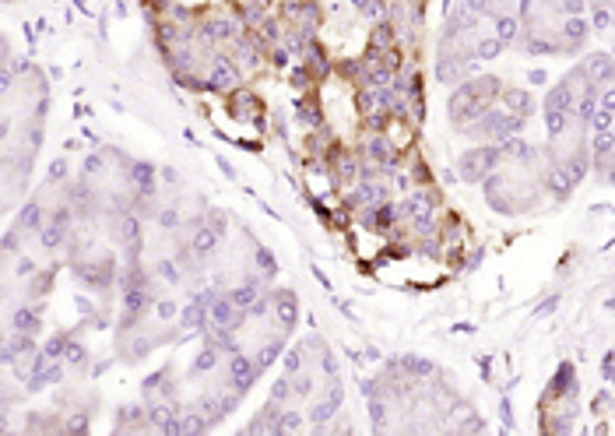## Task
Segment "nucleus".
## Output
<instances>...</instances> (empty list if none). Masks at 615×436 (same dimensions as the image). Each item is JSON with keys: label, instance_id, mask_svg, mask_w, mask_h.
Listing matches in <instances>:
<instances>
[{"label": "nucleus", "instance_id": "nucleus-1", "mask_svg": "<svg viewBox=\"0 0 615 436\" xmlns=\"http://www.w3.org/2000/svg\"><path fill=\"white\" fill-rule=\"evenodd\" d=\"M506 155H503V144H482V148H468L464 155H461V176H464V183H482V179H489L496 169H499V162H503Z\"/></svg>", "mask_w": 615, "mask_h": 436}, {"label": "nucleus", "instance_id": "nucleus-2", "mask_svg": "<svg viewBox=\"0 0 615 436\" xmlns=\"http://www.w3.org/2000/svg\"><path fill=\"white\" fill-rule=\"evenodd\" d=\"M208 92H215V95H229V92H236V88H243V67L232 60V53H211L208 57Z\"/></svg>", "mask_w": 615, "mask_h": 436}, {"label": "nucleus", "instance_id": "nucleus-3", "mask_svg": "<svg viewBox=\"0 0 615 436\" xmlns=\"http://www.w3.org/2000/svg\"><path fill=\"white\" fill-rule=\"evenodd\" d=\"M281 18H285V25L299 29L302 36L317 39V29L324 25V8L317 4V0H285Z\"/></svg>", "mask_w": 615, "mask_h": 436}, {"label": "nucleus", "instance_id": "nucleus-4", "mask_svg": "<svg viewBox=\"0 0 615 436\" xmlns=\"http://www.w3.org/2000/svg\"><path fill=\"white\" fill-rule=\"evenodd\" d=\"M225 113H229L232 120H239V123H253L257 130H264V123H267V109H264L260 95H253V92H246V88L229 92Z\"/></svg>", "mask_w": 615, "mask_h": 436}, {"label": "nucleus", "instance_id": "nucleus-5", "mask_svg": "<svg viewBox=\"0 0 615 436\" xmlns=\"http://www.w3.org/2000/svg\"><path fill=\"white\" fill-rule=\"evenodd\" d=\"M264 376V369L257 366V359H253V352L246 355L243 348L239 352H232V355H225V380L239 390V394H250L253 390V383Z\"/></svg>", "mask_w": 615, "mask_h": 436}, {"label": "nucleus", "instance_id": "nucleus-6", "mask_svg": "<svg viewBox=\"0 0 615 436\" xmlns=\"http://www.w3.org/2000/svg\"><path fill=\"white\" fill-rule=\"evenodd\" d=\"M366 158H373V162H380L384 169H387V176L391 172H398V165H401V148L391 141V134H366L363 137V148H359Z\"/></svg>", "mask_w": 615, "mask_h": 436}, {"label": "nucleus", "instance_id": "nucleus-7", "mask_svg": "<svg viewBox=\"0 0 615 436\" xmlns=\"http://www.w3.org/2000/svg\"><path fill=\"white\" fill-rule=\"evenodd\" d=\"M580 71L587 74V81H590L594 88L615 85V57H611V53H587L583 64H580Z\"/></svg>", "mask_w": 615, "mask_h": 436}, {"label": "nucleus", "instance_id": "nucleus-8", "mask_svg": "<svg viewBox=\"0 0 615 436\" xmlns=\"http://www.w3.org/2000/svg\"><path fill=\"white\" fill-rule=\"evenodd\" d=\"M359 165H363V151H338V162H334V172H331V183L334 186H356L359 183Z\"/></svg>", "mask_w": 615, "mask_h": 436}, {"label": "nucleus", "instance_id": "nucleus-9", "mask_svg": "<svg viewBox=\"0 0 615 436\" xmlns=\"http://www.w3.org/2000/svg\"><path fill=\"white\" fill-rule=\"evenodd\" d=\"M274 292V320L281 324V334H288L295 324H299V303H295V292L288 289H271Z\"/></svg>", "mask_w": 615, "mask_h": 436}, {"label": "nucleus", "instance_id": "nucleus-10", "mask_svg": "<svg viewBox=\"0 0 615 436\" xmlns=\"http://www.w3.org/2000/svg\"><path fill=\"white\" fill-rule=\"evenodd\" d=\"M211 324V317H208V310L201 306V303H187L183 310H180V317H176V327L183 331V334H204V327Z\"/></svg>", "mask_w": 615, "mask_h": 436}, {"label": "nucleus", "instance_id": "nucleus-11", "mask_svg": "<svg viewBox=\"0 0 615 436\" xmlns=\"http://www.w3.org/2000/svg\"><path fill=\"white\" fill-rule=\"evenodd\" d=\"M11 331H22V334H39L43 331V303H32V306H18L11 313Z\"/></svg>", "mask_w": 615, "mask_h": 436}, {"label": "nucleus", "instance_id": "nucleus-12", "mask_svg": "<svg viewBox=\"0 0 615 436\" xmlns=\"http://www.w3.org/2000/svg\"><path fill=\"white\" fill-rule=\"evenodd\" d=\"M46 207H43V200L39 197H32L25 207H22V214H18V222H15V229L18 233H39L43 226H46Z\"/></svg>", "mask_w": 615, "mask_h": 436}, {"label": "nucleus", "instance_id": "nucleus-13", "mask_svg": "<svg viewBox=\"0 0 615 436\" xmlns=\"http://www.w3.org/2000/svg\"><path fill=\"white\" fill-rule=\"evenodd\" d=\"M295 116H299V123H302L306 130L327 127V120H324V109H320V102H317L313 95H302V99H295Z\"/></svg>", "mask_w": 615, "mask_h": 436}, {"label": "nucleus", "instance_id": "nucleus-14", "mask_svg": "<svg viewBox=\"0 0 615 436\" xmlns=\"http://www.w3.org/2000/svg\"><path fill=\"white\" fill-rule=\"evenodd\" d=\"M475 22L478 15H471L468 8H457L454 15H447L443 22V39H461V36H471L475 32Z\"/></svg>", "mask_w": 615, "mask_h": 436}, {"label": "nucleus", "instance_id": "nucleus-15", "mask_svg": "<svg viewBox=\"0 0 615 436\" xmlns=\"http://www.w3.org/2000/svg\"><path fill=\"white\" fill-rule=\"evenodd\" d=\"M503 109L506 113H513V116H534V95L531 92H524V88H503Z\"/></svg>", "mask_w": 615, "mask_h": 436}, {"label": "nucleus", "instance_id": "nucleus-16", "mask_svg": "<svg viewBox=\"0 0 615 436\" xmlns=\"http://www.w3.org/2000/svg\"><path fill=\"white\" fill-rule=\"evenodd\" d=\"M492 29H496V39L503 46H510L517 36H520V18L517 15H506V11H496L492 15Z\"/></svg>", "mask_w": 615, "mask_h": 436}, {"label": "nucleus", "instance_id": "nucleus-17", "mask_svg": "<svg viewBox=\"0 0 615 436\" xmlns=\"http://www.w3.org/2000/svg\"><path fill=\"white\" fill-rule=\"evenodd\" d=\"M211 429V422L201 415V408L194 404V408H183V415H180V436H201V432H208Z\"/></svg>", "mask_w": 615, "mask_h": 436}, {"label": "nucleus", "instance_id": "nucleus-18", "mask_svg": "<svg viewBox=\"0 0 615 436\" xmlns=\"http://www.w3.org/2000/svg\"><path fill=\"white\" fill-rule=\"evenodd\" d=\"M281 338H285V334H278V338L264 341V345H260V348L253 352V359H257V366H260L264 373H267V369H271V366H274V362L281 359V352H285V341H281Z\"/></svg>", "mask_w": 615, "mask_h": 436}, {"label": "nucleus", "instance_id": "nucleus-19", "mask_svg": "<svg viewBox=\"0 0 615 436\" xmlns=\"http://www.w3.org/2000/svg\"><path fill=\"white\" fill-rule=\"evenodd\" d=\"M218 362H222V352H218L215 345L204 341V348H201V352L194 355V362H190V376H204V373H211Z\"/></svg>", "mask_w": 615, "mask_h": 436}, {"label": "nucleus", "instance_id": "nucleus-20", "mask_svg": "<svg viewBox=\"0 0 615 436\" xmlns=\"http://www.w3.org/2000/svg\"><path fill=\"white\" fill-rule=\"evenodd\" d=\"M401 373L408 380H426V376L436 373V366L429 359H419V355H401Z\"/></svg>", "mask_w": 615, "mask_h": 436}, {"label": "nucleus", "instance_id": "nucleus-21", "mask_svg": "<svg viewBox=\"0 0 615 436\" xmlns=\"http://www.w3.org/2000/svg\"><path fill=\"white\" fill-rule=\"evenodd\" d=\"M183 275H187V271H183V264H180V261H173V257H162V261L155 264V278H162L165 285H180V282H183Z\"/></svg>", "mask_w": 615, "mask_h": 436}, {"label": "nucleus", "instance_id": "nucleus-22", "mask_svg": "<svg viewBox=\"0 0 615 436\" xmlns=\"http://www.w3.org/2000/svg\"><path fill=\"white\" fill-rule=\"evenodd\" d=\"M302 362H306V341L292 345V348L281 355V366H285V373H288V376H292V373H299V369H302Z\"/></svg>", "mask_w": 615, "mask_h": 436}, {"label": "nucleus", "instance_id": "nucleus-23", "mask_svg": "<svg viewBox=\"0 0 615 436\" xmlns=\"http://www.w3.org/2000/svg\"><path fill=\"white\" fill-rule=\"evenodd\" d=\"M271 401H274V404H288V401H295V390H292V376H288V373L278 376V380L271 383Z\"/></svg>", "mask_w": 615, "mask_h": 436}, {"label": "nucleus", "instance_id": "nucleus-24", "mask_svg": "<svg viewBox=\"0 0 615 436\" xmlns=\"http://www.w3.org/2000/svg\"><path fill=\"white\" fill-rule=\"evenodd\" d=\"M288 81H292V88L295 92H310L313 85H317V78H313V71L306 67V64H299V67H292V74H288Z\"/></svg>", "mask_w": 615, "mask_h": 436}, {"label": "nucleus", "instance_id": "nucleus-25", "mask_svg": "<svg viewBox=\"0 0 615 436\" xmlns=\"http://www.w3.org/2000/svg\"><path fill=\"white\" fill-rule=\"evenodd\" d=\"M302 422H306L302 411H295V408H281V415H278V432H295V429H302Z\"/></svg>", "mask_w": 615, "mask_h": 436}, {"label": "nucleus", "instance_id": "nucleus-26", "mask_svg": "<svg viewBox=\"0 0 615 436\" xmlns=\"http://www.w3.org/2000/svg\"><path fill=\"white\" fill-rule=\"evenodd\" d=\"M503 53V43L496 39V36H489V39H478V46H475V60H496Z\"/></svg>", "mask_w": 615, "mask_h": 436}, {"label": "nucleus", "instance_id": "nucleus-27", "mask_svg": "<svg viewBox=\"0 0 615 436\" xmlns=\"http://www.w3.org/2000/svg\"><path fill=\"white\" fill-rule=\"evenodd\" d=\"M253 264L260 268V275H264V278H271V275L278 271V261H274V254H271V250H264V247H253Z\"/></svg>", "mask_w": 615, "mask_h": 436}, {"label": "nucleus", "instance_id": "nucleus-28", "mask_svg": "<svg viewBox=\"0 0 615 436\" xmlns=\"http://www.w3.org/2000/svg\"><path fill=\"white\" fill-rule=\"evenodd\" d=\"M64 362L74 366V369H85V362H88V348H85L81 341L71 338V345H67V352H64Z\"/></svg>", "mask_w": 615, "mask_h": 436}, {"label": "nucleus", "instance_id": "nucleus-29", "mask_svg": "<svg viewBox=\"0 0 615 436\" xmlns=\"http://www.w3.org/2000/svg\"><path fill=\"white\" fill-rule=\"evenodd\" d=\"M292 390H295V397H306V394H313V390H317V383H313L310 369H299V373H292Z\"/></svg>", "mask_w": 615, "mask_h": 436}, {"label": "nucleus", "instance_id": "nucleus-30", "mask_svg": "<svg viewBox=\"0 0 615 436\" xmlns=\"http://www.w3.org/2000/svg\"><path fill=\"white\" fill-rule=\"evenodd\" d=\"M106 158H109V151H92V155L81 162V176H85V179L99 176V172H102V165H106Z\"/></svg>", "mask_w": 615, "mask_h": 436}, {"label": "nucleus", "instance_id": "nucleus-31", "mask_svg": "<svg viewBox=\"0 0 615 436\" xmlns=\"http://www.w3.org/2000/svg\"><path fill=\"white\" fill-rule=\"evenodd\" d=\"M155 222L162 226V229H180V207L176 204H165V207H158V214H155Z\"/></svg>", "mask_w": 615, "mask_h": 436}, {"label": "nucleus", "instance_id": "nucleus-32", "mask_svg": "<svg viewBox=\"0 0 615 436\" xmlns=\"http://www.w3.org/2000/svg\"><path fill=\"white\" fill-rule=\"evenodd\" d=\"M288 60H292V50H288L285 43H274V46L267 50V64H271V67L281 71V67H288Z\"/></svg>", "mask_w": 615, "mask_h": 436}, {"label": "nucleus", "instance_id": "nucleus-33", "mask_svg": "<svg viewBox=\"0 0 615 436\" xmlns=\"http://www.w3.org/2000/svg\"><path fill=\"white\" fill-rule=\"evenodd\" d=\"M204 222H208L215 233H222V236H225V229H229V214H225L222 207H208V211H204Z\"/></svg>", "mask_w": 615, "mask_h": 436}, {"label": "nucleus", "instance_id": "nucleus-34", "mask_svg": "<svg viewBox=\"0 0 615 436\" xmlns=\"http://www.w3.org/2000/svg\"><path fill=\"white\" fill-rule=\"evenodd\" d=\"M78 432H88V415L71 411V415H67V422H64V436H78Z\"/></svg>", "mask_w": 615, "mask_h": 436}, {"label": "nucleus", "instance_id": "nucleus-35", "mask_svg": "<svg viewBox=\"0 0 615 436\" xmlns=\"http://www.w3.org/2000/svg\"><path fill=\"white\" fill-rule=\"evenodd\" d=\"M155 313H158L162 320H173V317H180V306H176L173 299H155Z\"/></svg>", "mask_w": 615, "mask_h": 436}, {"label": "nucleus", "instance_id": "nucleus-36", "mask_svg": "<svg viewBox=\"0 0 615 436\" xmlns=\"http://www.w3.org/2000/svg\"><path fill=\"white\" fill-rule=\"evenodd\" d=\"M320 373H324L327 380H331V376H338V359H334V352H327V348L320 352Z\"/></svg>", "mask_w": 615, "mask_h": 436}, {"label": "nucleus", "instance_id": "nucleus-37", "mask_svg": "<svg viewBox=\"0 0 615 436\" xmlns=\"http://www.w3.org/2000/svg\"><path fill=\"white\" fill-rule=\"evenodd\" d=\"M50 183H64L67 179V158H57V162H50Z\"/></svg>", "mask_w": 615, "mask_h": 436}, {"label": "nucleus", "instance_id": "nucleus-38", "mask_svg": "<svg viewBox=\"0 0 615 436\" xmlns=\"http://www.w3.org/2000/svg\"><path fill=\"white\" fill-rule=\"evenodd\" d=\"M36 271H39V268H36V261H32V257H22V261H18V275H22L25 282H29Z\"/></svg>", "mask_w": 615, "mask_h": 436}, {"label": "nucleus", "instance_id": "nucleus-39", "mask_svg": "<svg viewBox=\"0 0 615 436\" xmlns=\"http://www.w3.org/2000/svg\"><path fill=\"white\" fill-rule=\"evenodd\" d=\"M4 254H8V257L18 254V229H11V233L4 236Z\"/></svg>", "mask_w": 615, "mask_h": 436}, {"label": "nucleus", "instance_id": "nucleus-40", "mask_svg": "<svg viewBox=\"0 0 615 436\" xmlns=\"http://www.w3.org/2000/svg\"><path fill=\"white\" fill-rule=\"evenodd\" d=\"M218 169H222V172H225L229 179H236V165H232L229 158H222V155H218Z\"/></svg>", "mask_w": 615, "mask_h": 436}, {"label": "nucleus", "instance_id": "nucleus-41", "mask_svg": "<svg viewBox=\"0 0 615 436\" xmlns=\"http://www.w3.org/2000/svg\"><path fill=\"white\" fill-rule=\"evenodd\" d=\"M611 57H615V43H611Z\"/></svg>", "mask_w": 615, "mask_h": 436}]
</instances>
